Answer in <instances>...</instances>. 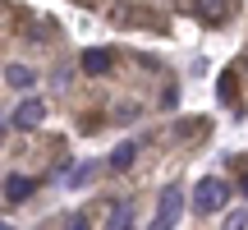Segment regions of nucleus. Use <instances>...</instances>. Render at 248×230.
I'll return each mask as SVG.
<instances>
[{
  "label": "nucleus",
  "instance_id": "obj_11",
  "mask_svg": "<svg viewBox=\"0 0 248 230\" xmlns=\"http://www.w3.org/2000/svg\"><path fill=\"white\" fill-rule=\"evenodd\" d=\"M221 106H234V74H221Z\"/></svg>",
  "mask_w": 248,
  "mask_h": 230
},
{
  "label": "nucleus",
  "instance_id": "obj_8",
  "mask_svg": "<svg viewBox=\"0 0 248 230\" xmlns=\"http://www.w3.org/2000/svg\"><path fill=\"white\" fill-rule=\"evenodd\" d=\"M5 83H9V88H32L37 74L28 69V65H9V69H5Z\"/></svg>",
  "mask_w": 248,
  "mask_h": 230
},
{
  "label": "nucleus",
  "instance_id": "obj_15",
  "mask_svg": "<svg viewBox=\"0 0 248 230\" xmlns=\"http://www.w3.org/2000/svg\"><path fill=\"white\" fill-rule=\"evenodd\" d=\"M244 194H248V175H244Z\"/></svg>",
  "mask_w": 248,
  "mask_h": 230
},
{
  "label": "nucleus",
  "instance_id": "obj_13",
  "mask_svg": "<svg viewBox=\"0 0 248 230\" xmlns=\"http://www.w3.org/2000/svg\"><path fill=\"white\" fill-rule=\"evenodd\" d=\"M69 230H92V226H88V216H74V221H69Z\"/></svg>",
  "mask_w": 248,
  "mask_h": 230
},
{
  "label": "nucleus",
  "instance_id": "obj_2",
  "mask_svg": "<svg viewBox=\"0 0 248 230\" xmlns=\"http://www.w3.org/2000/svg\"><path fill=\"white\" fill-rule=\"evenodd\" d=\"M225 203H230V189H225L221 180H198V189H193V207H198L202 216L221 212Z\"/></svg>",
  "mask_w": 248,
  "mask_h": 230
},
{
  "label": "nucleus",
  "instance_id": "obj_4",
  "mask_svg": "<svg viewBox=\"0 0 248 230\" xmlns=\"http://www.w3.org/2000/svg\"><path fill=\"white\" fill-rule=\"evenodd\" d=\"M37 194V180H28V175H9L5 180V198L9 203H23V198H32Z\"/></svg>",
  "mask_w": 248,
  "mask_h": 230
},
{
  "label": "nucleus",
  "instance_id": "obj_5",
  "mask_svg": "<svg viewBox=\"0 0 248 230\" xmlns=\"http://www.w3.org/2000/svg\"><path fill=\"white\" fill-rule=\"evenodd\" d=\"M83 74H106L110 69V65H115V60H110V51H101V46H92V51H83Z\"/></svg>",
  "mask_w": 248,
  "mask_h": 230
},
{
  "label": "nucleus",
  "instance_id": "obj_1",
  "mask_svg": "<svg viewBox=\"0 0 248 230\" xmlns=\"http://www.w3.org/2000/svg\"><path fill=\"white\" fill-rule=\"evenodd\" d=\"M179 212H184V189L166 184V189H161V203H156V216H152L147 230H175L179 226Z\"/></svg>",
  "mask_w": 248,
  "mask_h": 230
},
{
  "label": "nucleus",
  "instance_id": "obj_14",
  "mask_svg": "<svg viewBox=\"0 0 248 230\" xmlns=\"http://www.w3.org/2000/svg\"><path fill=\"white\" fill-rule=\"evenodd\" d=\"M0 143H5V120H0Z\"/></svg>",
  "mask_w": 248,
  "mask_h": 230
},
{
  "label": "nucleus",
  "instance_id": "obj_7",
  "mask_svg": "<svg viewBox=\"0 0 248 230\" xmlns=\"http://www.w3.org/2000/svg\"><path fill=\"white\" fill-rule=\"evenodd\" d=\"M198 14H202L207 23H221V18L230 14V0H198Z\"/></svg>",
  "mask_w": 248,
  "mask_h": 230
},
{
  "label": "nucleus",
  "instance_id": "obj_6",
  "mask_svg": "<svg viewBox=\"0 0 248 230\" xmlns=\"http://www.w3.org/2000/svg\"><path fill=\"white\" fill-rule=\"evenodd\" d=\"M106 230H133V203H110Z\"/></svg>",
  "mask_w": 248,
  "mask_h": 230
},
{
  "label": "nucleus",
  "instance_id": "obj_10",
  "mask_svg": "<svg viewBox=\"0 0 248 230\" xmlns=\"http://www.w3.org/2000/svg\"><path fill=\"white\" fill-rule=\"evenodd\" d=\"M92 175H97V161H83L78 170H69V175H64V184H69V189H83Z\"/></svg>",
  "mask_w": 248,
  "mask_h": 230
},
{
  "label": "nucleus",
  "instance_id": "obj_3",
  "mask_svg": "<svg viewBox=\"0 0 248 230\" xmlns=\"http://www.w3.org/2000/svg\"><path fill=\"white\" fill-rule=\"evenodd\" d=\"M9 120H14V129H37V124L46 120V101H42V97H28V101H18Z\"/></svg>",
  "mask_w": 248,
  "mask_h": 230
},
{
  "label": "nucleus",
  "instance_id": "obj_9",
  "mask_svg": "<svg viewBox=\"0 0 248 230\" xmlns=\"http://www.w3.org/2000/svg\"><path fill=\"white\" fill-rule=\"evenodd\" d=\"M133 157H138V148H133V143H120V148L110 152V170H129Z\"/></svg>",
  "mask_w": 248,
  "mask_h": 230
},
{
  "label": "nucleus",
  "instance_id": "obj_12",
  "mask_svg": "<svg viewBox=\"0 0 248 230\" xmlns=\"http://www.w3.org/2000/svg\"><path fill=\"white\" fill-rule=\"evenodd\" d=\"M225 230H248V207H239V212L225 216Z\"/></svg>",
  "mask_w": 248,
  "mask_h": 230
}]
</instances>
